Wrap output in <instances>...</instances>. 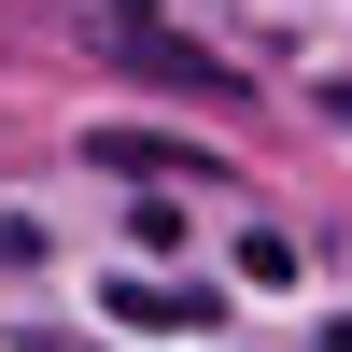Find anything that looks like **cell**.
Here are the masks:
<instances>
[{
  "instance_id": "3957f363",
  "label": "cell",
  "mask_w": 352,
  "mask_h": 352,
  "mask_svg": "<svg viewBox=\"0 0 352 352\" xmlns=\"http://www.w3.org/2000/svg\"><path fill=\"white\" fill-rule=\"evenodd\" d=\"M85 155H99V169H169V184H226L212 155H169V141H141V127H99Z\"/></svg>"
},
{
  "instance_id": "7a4b0ae2",
  "label": "cell",
  "mask_w": 352,
  "mask_h": 352,
  "mask_svg": "<svg viewBox=\"0 0 352 352\" xmlns=\"http://www.w3.org/2000/svg\"><path fill=\"white\" fill-rule=\"evenodd\" d=\"M113 28H127V56H141V71H155V85H240V71H212V56H197L184 28L155 14V0H113Z\"/></svg>"
},
{
  "instance_id": "277c9868",
  "label": "cell",
  "mask_w": 352,
  "mask_h": 352,
  "mask_svg": "<svg viewBox=\"0 0 352 352\" xmlns=\"http://www.w3.org/2000/svg\"><path fill=\"white\" fill-rule=\"evenodd\" d=\"M310 352H352V310H338V324H324V338H310Z\"/></svg>"
},
{
  "instance_id": "6da1fadb",
  "label": "cell",
  "mask_w": 352,
  "mask_h": 352,
  "mask_svg": "<svg viewBox=\"0 0 352 352\" xmlns=\"http://www.w3.org/2000/svg\"><path fill=\"white\" fill-rule=\"evenodd\" d=\"M226 296H197V282H155V268H127L113 282V324H141V338H197Z\"/></svg>"
}]
</instances>
